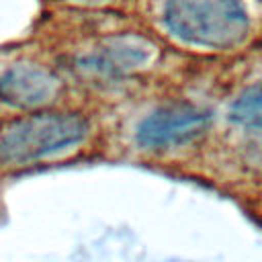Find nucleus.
<instances>
[{
  "mask_svg": "<svg viewBox=\"0 0 262 262\" xmlns=\"http://www.w3.org/2000/svg\"><path fill=\"white\" fill-rule=\"evenodd\" d=\"M92 133L86 113L66 106L18 113L0 123V166L23 168L82 145Z\"/></svg>",
  "mask_w": 262,
  "mask_h": 262,
  "instance_id": "1",
  "label": "nucleus"
},
{
  "mask_svg": "<svg viewBox=\"0 0 262 262\" xmlns=\"http://www.w3.org/2000/svg\"><path fill=\"white\" fill-rule=\"evenodd\" d=\"M158 23L178 43L207 51H233L252 31L246 0H160Z\"/></svg>",
  "mask_w": 262,
  "mask_h": 262,
  "instance_id": "2",
  "label": "nucleus"
},
{
  "mask_svg": "<svg viewBox=\"0 0 262 262\" xmlns=\"http://www.w3.org/2000/svg\"><path fill=\"white\" fill-rule=\"evenodd\" d=\"M156 61V45L131 31L108 33L76 51L70 70L84 82L96 86L125 84L139 78Z\"/></svg>",
  "mask_w": 262,
  "mask_h": 262,
  "instance_id": "3",
  "label": "nucleus"
},
{
  "mask_svg": "<svg viewBox=\"0 0 262 262\" xmlns=\"http://www.w3.org/2000/svg\"><path fill=\"white\" fill-rule=\"evenodd\" d=\"M213 111L188 98H170L151 108L135 127V143L143 151L168 154L182 149L207 135Z\"/></svg>",
  "mask_w": 262,
  "mask_h": 262,
  "instance_id": "4",
  "label": "nucleus"
},
{
  "mask_svg": "<svg viewBox=\"0 0 262 262\" xmlns=\"http://www.w3.org/2000/svg\"><path fill=\"white\" fill-rule=\"evenodd\" d=\"M63 88V78L45 63L14 61L0 72V102L20 113L55 106Z\"/></svg>",
  "mask_w": 262,
  "mask_h": 262,
  "instance_id": "5",
  "label": "nucleus"
},
{
  "mask_svg": "<svg viewBox=\"0 0 262 262\" xmlns=\"http://www.w3.org/2000/svg\"><path fill=\"white\" fill-rule=\"evenodd\" d=\"M227 119L239 129L262 131V80L248 84L231 98Z\"/></svg>",
  "mask_w": 262,
  "mask_h": 262,
  "instance_id": "6",
  "label": "nucleus"
}]
</instances>
